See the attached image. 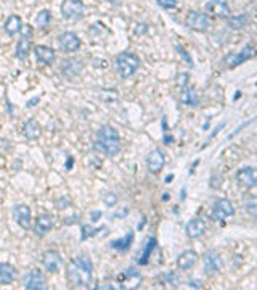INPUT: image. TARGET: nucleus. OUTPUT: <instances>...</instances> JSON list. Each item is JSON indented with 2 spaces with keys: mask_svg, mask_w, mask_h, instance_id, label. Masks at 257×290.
Here are the masks:
<instances>
[{
  "mask_svg": "<svg viewBox=\"0 0 257 290\" xmlns=\"http://www.w3.org/2000/svg\"><path fill=\"white\" fill-rule=\"evenodd\" d=\"M93 264L87 255H77L68 264V281L72 287L87 289L92 284Z\"/></svg>",
  "mask_w": 257,
  "mask_h": 290,
  "instance_id": "obj_1",
  "label": "nucleus"
},
{
  "mask_svg": "<svg viewBox=\"0 0 257 290\" xmlns=\"http://www.w3.org/2000/svg\"><path fill=\"white\" fill-rule=\"evenodd\" d=\"M95 150L103 153L106 157H114L117 155L121 150V139H119L117 131L113 126H101L96 132V142H95Z\"/></svg>",
  "mask_w": 257,
  "mask_h": 290,
  "instance_id": "obj_2",
  "label": "nucleus"
},
{
  "mask_svg": "<svg viewBox=\"0 0 257 290\" xmlns=\"http://www.w3.org/2000/svg\"><path fill=\"white\" fill-rule=\"evenodd\" d=\"M116 68L122 79L132 78L140 68V58L132 52H122L116 56Z\"/></svg>",
  "mask_w": 257,
  "mask_h": 290,
  "instance_id": "obj_3",
  "label": "nucleus"
},
{
  "mask_svg": "<svg viewBox=\"0 0 257 290\" xmlns=\"http://www.w3.org/2000/svg\"><path fill=\"white\" fill-rule=\"evenodd\" d=\"M61 15L65 20L79 21L84 18L85 7L81 0H65V2L61 3Z\"/></svg>",
  "mask_w": 257,
  "mask_h": 290,
  "instance_id": "obj_4",
  "label": "nucleus"
},
{
  "mask_svg": "<svg viewBox=\"0 0 257 290\" xmlns=\"http://www.w3.org/2000/svg\"><path fill=\"white\" fill-rule=\"evenodd\" d=\"M185 25L190 27L193 31H198V32H206L209 29L210 26V21H209V16L203 13V11H198V10H191L190 13L187 15L185 18Z\"/></svg>",
  "mask_w": 257,
  "mask_h": 290,
  "instance_id": "obj_5",
  "label": "nucleus"
},
{
  "mask_svg": "<svg viewBox=\"0 0 257 290\" xmlns=\"http://www.w3.org/2000/svg\"><path fill=\"white\" fill-rule=\"evenodd\" d=\"M235 213V208H233V203L228 200V198H219L214 203V208L210 211V218H212L215 223H225L227 218H230Z\"/></svg>",
  "mask_w": 257,
  "mask_h": 290,
  "instance_id": "obj_6",
  "label": "nucleus"
},
{
  "mask_svg": "<svg viewBox=\"0 0 257 290\" xmlns=\"http://www.w3.org/2000/svg\"><path fill=\"white\" fill-rule=\"evenodd\" d=\"M256 55H257V50H256L251 44H248V45H244V47H243L241 50H239L238 53H230V55H227L224 61H225L227 68H236V66H239V65H243L244 61L254 58Z\"/></svg>",
  "mask_w": 257,
  "mask_h": 290,
  "instance_id": "obj_7",
  "label": "nucleus"
},
{
  "mask_svg": "<svg viewBox=\"0 0 257 290\" xmlns=\"http://www.w3.org/2000/svg\"><path fill=\"white\" fill-rule=\"evenodd\" d=\"M58 45H60V50L65 53H72L76 52V50L81 47V39L76 32L72 31H68V32H63L61 36L58 37Z\"/></svg>",
  "mask_w": 257,
  "mask_h": 290,
  "instance_id": "obj_8",
  "label": "nucleus"
},
{
  "mask_svg": "<svg viewBox=\"0 0 257 290\" xmlns=\"http://www.w3.org/2000/svg\"><path fill=\"white\" fill-rule=\"evenodd\" d=\"M31 36H32V27L27 26L23 27V36L16 44V50H15V55L16 58L20 60H26L27 55H29V50H31Z\"/></svg>",
  "mask_w": 257,
  "mask_h": 290,
  "instance_id": "obj_9",
  "label": "nucleus"
},
{
  "mask_svg": "<svg viewBox=\"0 0 257 290\" xmlns=\"http://www.w3.org/2000/svg\"><path fill=\"white\" fill-rule=\"evenodd\" d=\"M203 263H204V272L208 276H214L222 269V260L220 255L215 252V250H209V252L204 253L203 257Z\"/></svg>",
  "mask_w": 257,
  "mask_h": 290,
  "instance_id": "obj_10",
  "label": "nucleus"
},
{
  "mask_svg": "<svg viewBox=\"0 0 257 290\" xmlns=\"http://www.w3.org/2000/svg\"><path fill=\"white\" fill-rule=\"evenodd\" d=\"M206 11L215 16V18H228L230 16L228 0H208L206 2Z\"/></svg>",
  "mask_w": 257,
  "mask_h": 290,
  "instance_id": "obj_11",
  "label": "nucleus"
},
{
  "mask_svg": "<svg viewBox=\"0 0 257 290\" xmlns=\"http://www.w3.org/2000/svg\"><path fill=\"white\" fill-rule=\"evenodd\" d=\"M23 287L27 290H44L47 289V282H45L44 274L39 269H31L24 277V284Z\"/></svg>",
  "mask_w": 257,
  "mask_h": 290,
  "instance_id": "obj_12",
  "label": "nucleus"
},
{
  "mask_svg": "<svg viewBox=\"0 0 257 290\" xmlns=\"http://www.w3.org/2000/svg\"><path fill=\"white\" fill-rule=\"evenodd\" d=\"M236 181L239 185L248 187V189L257 187V168H253V166L241 168L236 173Z\"/></svg>",
  "mask_w": 257,
  "mask_h": 290,
  "instance_id": "obj_13",
  "label": "nucleus"
},
{
  "mask_svg": "<svg viewBox=\"0 0 257 290\" xmlns=\"http://www.w3.org/2000/svg\"><path fill=\"white\" fill-rule=\"evenodd\" d=\"M53 226H55V216L48 214V213H44L41 216H37L36 226H34V232H36L37 237H44V236L48 234Z\"/></svg>",
  "mask_w": 257,
  "mask_h": 290,
  "instance_id": "obj_14",
  "label": "nucleus"
},
{
  "mask_svg": "<svg viewBox=\"0 0 257 290\" xmlns=\"http://www.w3.org/2000/svg\"><path fill=\"white\" fill-rule=\"evenodd\" d=\"M146 164H148V169H150V173L153 174H158L163 171L164 164H165V155L163 150L159 149H154L150 155L146 158Z\"/></svg>",
  "mask_w": 257,
  "mask_h": 290,
  "instance_id": "obj_15",
  "label": "nucleus"
},
{
  "mask_svg": "<svg viewBox=\"0 0 257 290\" xmlns=\"http://www.w3.org/2000/svg\"><path fill=\"white\" fill-rule=\"evenodd\" d=\"M13 219L18 223L23 229L31 227V208L27 205H16L13 208Z\"/></svg>",
  "mask_w": 257,
  "mask_h": 290,
  "instance_id": "obj_16",
  "label": "nucleus"
},
{
  "mask_svg": "<svg viewBox=\"0 0 257 290\" xmlns=\"http://www.w3.org/2000/svg\"><path fill=\"white\" fill-rule=\"evenodd\" d=\"M42 263L45 266V269L48 272H58L60 266H61V257L56 250H48V252L44 253Z\"/></svg>",
  "mask_w": 257,
  "mask_h": 290,
  "instance_id": "obj_17",
  "label": "nucleus"
},
{
  "mask_svg": "<svg viewBox=\"0 0 257 290\" xmlns=\"http://www.w3.org/2000/svg\"><path fill=\"white\" fill-rule=\"evenodd\" d=\"M198 261V253L195 250H185L184 253H180V257L177 258V266L180 271H188L196 264Z\"/></svg>",
  "mask_w": 257,
  "mask_h": 290,
  "instance_id": "obj_18",
  "label": "nucleus"
},
{
  "mask_svg": "<svg viewBox=\"0 0 257 290\" xmlns=\"http://www.w3.org/2000/svg\"><path fill=\"white\" fill-rule=\"evenodd\" d=\"M82 68H84L82 60L68 58V60H63V63H61V73L66 78H74V76L77 75V73H81Z\"/></svg>",
  "mask_w": 257,
  "mask_h": 290,
  "instance_id": "obj_19",
  "label": "nucleus"
},
{
  "mask_svg": "<svg viewBox=\"0 0 257 290\" xmlns=\"http://www.w3.org/2000/svg\"><path fill=\"white\" fill-rule=\"evenodd\" d=\"M185 232L190 238H199L206 232V223L199 218H193L191 221H188Z\"/></svg>",
  "mask_w": 257,
  "mask_h": 290,
  "instance_id": "obj_20",
  "label": "nucleus"
},
{
  "mask_svg": "<svg viewBox=\"0 0 257 290\" xmlns=\"http://www.w3.org/2000/svg\"><path fill=\"white\" fill-rule=\"evenodd\" d=\"M34 53H36V58L39 61H42V63H45V65H53V61L56 58L55 50L47 47V45H36Z\"/></svg>",
  "mask_w": 257,
  "mask_h": 290,
  "instance_id": "obj_21",
  "label": "nucleus"
},
{
  "mask_svg": "<svg viewBox=\"0 0 257 290\" xmlns=\"http://www.w3.org/2000/svg\"><path fill=\"white\" fill-rule=\"evenodd\" d=\"M16 277V269L8 263H0V284L2 286H8L10 282H13Z\"/></svg>",
  "mask_w": 257,
  "mask_h": 290,
  "instance_id": "obj_22",
  "label": "nucleus"
},
{
  "mask_svg": "<svg viewBox=\"0 0 257 290\" xmlns=\"http://www.w3.org/2000/svg\"><path fill=\"white\" fill-rule=\"evenodd\" d=\"M3 27L8 36H15V34H18L23 29V21L18 15H11V16H8V20L5 21Z\"/></svg>",
  "mask_w": 257,
  "mask_h": 290,
  "instance_id": "obj_23",
  "label": "nucleus"
},
{
  "mask_svg": "<svg viewBox=\"0 0 257 290\" xmlns=\"http://www.w3.org/2000/svg\"><path fill=\"white\" fill-rule=\"evenodd\" d=\"M23 134H24V137L29 140L39 139V135H41V126H39V123L36 121V119L26 121L24 128H23Z\"/></svg>",
  "mask_w": 257,
  "mask_h": 290,
  "instance_id": "obj_24",
  "label": "nucleus"
},
{
  "mask_svg": "<svg viewBox=\"0 0 257 290\" xmlns=\"http://www.w3.org/2000/svg\"><path fill=\"white\" fill-rule=\"evenodd\" d=\"M249 25V16L246 13H239V15H235V16H228V27L230 29H235V31H239V29H244Z\"/></svg>",
  "mask_w": 257,
  "mask_h": 290,
  "instance_id": "obj_25",
  "label": "nucleus"
},
{
  "mask_svg": "<svg viewBox=\"0 0 257 290\" xmlns=\"http://www.w3.org/2000/svg\"><path fill=\"white\" fill-rule=\"evenodd\" d=\"M132 242H134V232H127L124 237L113 240L111 248L117 250V252H127V250L130 248V245H132Z\"/></svg>",
  "mask_w": 257,
  "mask_h": 290,
  "instance_id": "obj_26",
  "label": "nucleus"
},
{
  "mask_svg": "<svg viewBox=\"0 0 257 290\" xmlns=\"http://www.w3.org/2000/svg\"><path fill=\"white\" fill-rule=\"evenodd\" d=\"M180 100H182V104H185L187 106H196L199 104V97L193 87H184V90H182V94H180Z\"/></svg>",
  "mask_w": 257,
  "mask_h": 290,
  "instance_id": "obj_27",
  "label": "nucleus"
},
{
  "mask_svg": "<svg viewBox=\"0 0 257 290\" xmlns=\"http://www.w3.org/2000/svg\"><path fill=\"white\" fill-rule=\"evenodd\" d=\"M154 248H156V238H154V237H150V238H148V242H146L145 250L141 252L140 258H139V263H140V264H146V263H148V258L151 257V252H153Z\"/></svg>",
  "mask_w": 257,
  "mask_h": 290,
  "instance_id": "obj_28",
  "label": "nucleus"
},
{
  "mask_svg": "<svg viewBox=\"0 0 257 290\" xmlns=\"http://www.w3.org/2000/svg\"><path fill=\"white\" fill-rule=\"evenodd\" d=\"M106 227H98V229H93V227H90L89 224H84L82 226V234H81V238L82 240H87L89 237H93L96 232H101V231H105Z\"/></svg>",
  "mask_w": 257,
  "mask_h": 290,
  "instance_id": "obj_29",
  "label": "nucleus"
},
{
  "mask_svg": "<svg viewBox=\"0 0 257 290\" xmlns=\"http://www.w3.org/2000/svg\"><path fill=\"white\" fill-rule=\"evenodd\" d=\"M51 20V15H50V11L48 10H42L41 13H39L36 16V23L41 27H45V26H48V23Z\"/></svg>",
  "mask_w": 257,
  "mask_h": 290,
  "instance_id": "obj_30",
  "label": "nucleus"
},
{
  "mask_svg": "<svg viewBox=\"0 0 257 290\" xmlns=\"http://www.w3.org/2000/svg\"><path fill=\"white\" fill-rule=\"evenodd\" d=\"M244 210H246L253 218L257 219V198H251V200L244 203Z\"/></svg>",
  "mask_w": 257,
  "mask_h": 290,
  "instance_id": "obj_31",
  "label": "nucleus"
},
{
  "mask_svg": "<svg viewBox=\"0 0 257 290\" xmlns=\"http://www.w3.org/2000/svg\"><path fill=\"white\" fill-rule=\"evenodd\" d=\"M161 281H164L165 284H170L172 287H179V279H177L175 272H167L161 277Z\"/></svg>",
  "mask_w": 257,
  "mask_h": 290,
  "instance_id": "obj_32",
  "label": "nucleus"
},
{
  "mask_svg": "<svg viewBox=\"0 0 257 290\" xmlns=\"http://www.w3.org/2000/svg\"><path fill=\"white\" fill-rule=\"evenodd\" d=\"M158 5L164 10H170V8H175L177 7V2L179 0H156Z\"/></svg>",
  "mask_w": 257,
  "mask_h": 290,
  "instance_id": "obj_33",
  "label": "nucleus"
},
{
  "mask_svg": "<svg viewBox=\"0 0 257 290\" xmlns=\"http://www.w3.org/2000/svg\"><path fill=\"white\" fill-rule=\"evenodd\" d=\"M177 50H179V53H180L182 56H184V60L187 61V63L190 65V66H193V60H191V56L185 52V49H184V47H180V45H177Z\"/></svg>",
  "mask_w": 257,
  "mask_h": 290,
  "instance_id": "obj_34",
  "label": "nucleus"
},
{
  "mask_svg": "<svg viewBox=\"0 0 257 290\" xmlns=\"http://www.w3.org/2000/svg\"><path fill=\"white\" fill-rule=\"evenodd\" d=\"M116 202H117V197L114 195V193H108V195L105 197V203L108 205V207H113Z\"/></svg>",
  "mask_w": 257,
  "mask_h": 290,
  "instance_id": "obj_35",
  "label": "nucleus"
},
{
  "mask_svg": "<svg viewBox=\"0 0 257 290\" xmlns=\"http://www.w3.org/2000/svg\"><path fill=\"white\" fill-rule=\"evenodd\" d=\"M135 32L137 34H145L146 32V25H145V23H140V25H137Z\"/></svg>",
  "mask_w": 257,
  "mask_h": 290,
  "instance_id": "obj_36",
  "label": "nucleus"
},
{
  "mask_svg": "<svg viewBox=\"0 0 257 290\" xmlns=\"http://www.w3.org/2000/svg\"><path fill=\"white\" fill-rule=\"evenodd\" d=\"M70 203V200H68V198H61V200L58 202V208L60 210H63V208H66V205Z\"/></svg>",
  "mask_w": 257,
  "mask_h": 290,
  "instance_id": "obj_37",
  "label": "nucleus"
},
{
  "mask_svg": "<svg viewBox=\"0 0 257 290\" xmlns=\"http://www.w3.org/2000/svg\"><path fill=\"white\" fill-rule=\"evenodd\" d=\"M190 287H195V289H203V286H201V282L199 281H190V284H188Z\"/></svg>",
  "mask_w": 257,
  "mask_h": 290,
  "instance_id": "obj_38",
  "label": "nucleus"
},
{
  "mask_svg": "<svg viewBox=\"0 0 257 290\" xmlns=\"http://www.w3.org/2000/svg\"><path fill=\"white\" fill-rule=\"evenodd\" d=\"M100 216H101L100 211H93V213H92V221H98Z\"/></svg>",
  "mask_w": 257,
  "mask_h": 290,
  "instance_id": "obj_39",
  "label": "nucleus"
},
{
  "mask_svg": "<svg viewBox=\"0 0 257 290\" xmlns=\"http://www.w3.org/2000/svg\"><path fill=\"white\" fill-rule=\"evenodd\" d=\"M37 100H39V97H36V99H32V100L29 102V104H27V106H34V105H36Z\"/></svg>",
  "mask_w": 257,
  "mask_h": 290,
  "instance_id": "obj_40",
  "label": "nucleus"
},
{
  "mask_svg": "<svg viewBox=\"0 0 257 290\" xmlns=\"http://www.w3.org/2000/svg\"><path fill=\"white\" fill-rule=\"evenodd\" d=\"M71 166H72V158H70V160H68V163H66V168L68 169H71Z\"/></svg>",
  "mask_w": 257,
  "mask_h": 290,
  "instance_id": "obj_41",
  "label": "nucleus"
},
{
  "mask_svg": "<svg viewBox=\"0 0 257 290\" xmlns=\"http://www.w3.org/2000/svg\"><path fill=\"white\" fill-rule=\"evenodd\" d=\"M108 2H117V0H108Z\"/></svg>",
  "mask_w": 257,
  "mask_h": 290,
  "instance_id": "obj_42",
  "label": "nucleus"
}]
</instances>
